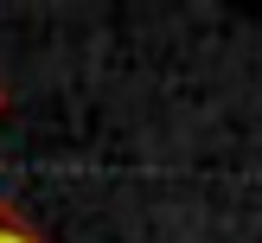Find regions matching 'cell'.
Listing matches in <instances>:
<instances>
[{"label": "cell", "mask_w": 262, "mask_h": 243, "mask_svg": "<svg viewBox=\"0 0 262 243\" xmlns=\"http://www.w3.org/2000/svg\"><path fill=\"white\" fill-rule=\"evenodd\" d=\"M0 243H51V237H45V230H38L26 211H19V205H7V198H0Z\"/></svg>", "instance_id": "obj_1"}, {"label": "cell", "mask_w": 262, "mask_h": 243, "mask_svg": "<svg viewBox=\"0 0 262 243\" xmlns=\"http://www.w3.org/2000/svg\"><path fill=\"white\" fill-rule=\"evenodd\" d=\"M0 115H7V90H0Z\"/></svg>", "instance_id": "obj_2"}]
</instances>
